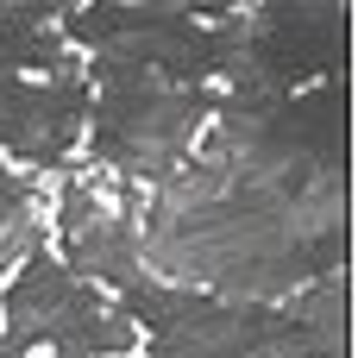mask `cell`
<instances>
[{
  "mask_svg": "<svg viewBox=\"0 0 358 358\" xmlns=\"http://www.w3.org/2000/svg\"><path fill=\"white\" fill-rule=\"evenodd\" d=\"M346 76V6H245L220 19L227 94H302Z\"/></svg>",
  "mask_w": 358,
  "mask_h": 358,
  "instance_id": "obj_4",
  "label": "cell"
},
{
  "mask_svg": "<svg viewBox=\"0 0 358 358\" xmlns=\"http://www.w3.org/2000/svg\"><path fill=\"white\" fill-rule=\"evenodd\" d=\"M170 283L277 308L346 271V76L302 94H220L201 151L138 220Z\"/></svg>",
  "mask_w": 358,
  "mask_h": 358,
  "instance_id": "obj_1",
  "label": "cell"
},
{
  "mask_svg": "<svg viewBox=\"0 0 358 358\" xmlns=\"http://www.w3.org/2000/svg\"><path fill=\"white\" fill-rule=\"evenodd\" d=\"M44 245V220H38V189L25 182V176H13L6 164H0V277L19 264V258H31Z\"/></svg>",
  "mask_w": 358,
  "mask_h": 358,
  "instance_id": "obj_7",
  "label": "cell"
},
{
  "mask_svg": "<svg viewBox=\"0 0 358 358\" xmlns=\"http://www.w3.org/2000/svg\"><path fill=\"white\" fill-rule=\"evenodd\" d=\"M82 76L94 94L88 101V151L113 182H170L220 107V88L170 82L126 57H94Z\"/></svg>",
  "mask_w": 358,
  "mask_h": 358,
  "instance_id": "obj_2",
  "label": "cell"
},
{
  "mask_svg": "<svg viewBox=\"0 0 358 358\" xmlns=\"http://www.w3.org/2000/svg\"><path fill=\"white\" fill-rule=\"evenodd\" d=\"M0 346L19 358H126L138 346V327L120 315L107 289H94L38 245L0 296Z\"/></svg>",
  "mask_w": 358,
  "mask_h": 358,
  "instance_id": "obj_3",
  "label": "cell"
},
{
  "mask_svg": "<svg viewBox=\"0 0 358 358\" xmlns=\"http://www.w3.org/2000/svg\"><path fill=\"white\" fill-rule=\"evenodd\" d=\"M57 239H63V264L76 277H88L94 289L126 296L132 283H145V245H138V208L126 201V182H113L107 170L69 176L57 195Z\"/></svg>",
  "mask_w": 358,
  "mask_h": 358,
  "instance_id": "obj_5",
  "label": "cell"
},
{
  "mask_svg": "<svg viewBox=\"0 0 358 358\" xmlns=\"http://www.w3.org/2000/svg\"><path fill=\"white\" fill-rule=\"evenodd\" d=\"M88 76H0V151L57 170L88 132Z\"/></svg>",
  "mask_w": 358,
  "mask_h": 358,
  "instance_id": "obj_6",
  "label": "cell"
}]
</instances>
